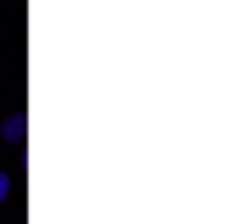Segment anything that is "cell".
Masks as SVG:
<instances>
[{"label":"cell","instance_id":"1","mask_svg":"<svg viewBox=\"0 0 250 224\" xmlns=\"http://www.w3.org/2000/svg\"><path fill=\"white\" fill-rule=\"evenodd\" d=\"M0 132H2L4 141L11 143V145L22 143L26 136V112H16V114H11L9 119H4Z\"/></svg>","mask_w":250,"mask_h":224},{"label":"cell","instance_id":"2","mask_svg":"<svg viewBox=\"0 0 250 224\" xmlns=\"http://www.w3.org/2000/svg\"><path fill=\"white\" fill-rule=\"evenodd\" d=\"M9 189H11V178H9L7 172H0V204L7 200Z\"/></svg>","mask_w":250,"mask_h":224},{"label":"cell","instance_id":"3","mask_svg":"<svg viewBox=\"0 0 250 224\" xmlns=\"http://www.w3.org/2000/svg\"><path fill=\"white\" fill-rule=\"evenodd\" d=\"M26 154H29V152H26V147H24V152H22V169H29V163H26Z\"/></svg>","mask_w":250,"mask_h":224}]
</instances>
